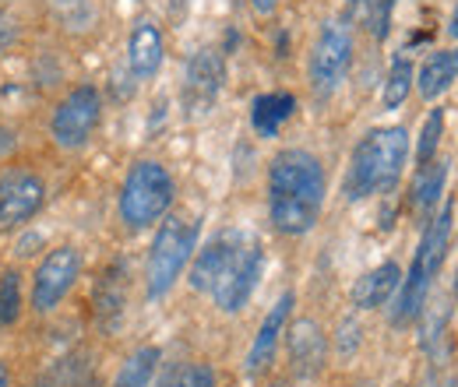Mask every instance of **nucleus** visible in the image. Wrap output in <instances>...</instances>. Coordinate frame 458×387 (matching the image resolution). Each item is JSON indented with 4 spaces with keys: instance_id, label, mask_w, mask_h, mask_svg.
Masks as SVG:
<instances>
[{
    "instance_id": "obj_21",
    "label": "nucleus",
    "mask_w": 458,
    "mask_h": 387,
    "mask_svg": "<svg viewBox=\"0 0 458 387\" xmlns=\"http://www.w3.org/2000/svg\"><path fill=\"white\" fill-rule=\"evenodd\" d=\"M156 366H159V349L156 345H145L134 356H127V363L120 366L114 387H148L152 377H156Z\"/></svg>"
},
{
    "instance_id": "obj_6",
    "label": "nucleus",
    "mask_w": 458,
    "mask_h": 387,
    "mask_svg": "<svg viewBox=\"0 0 458 387\" xmlns=\"http://www.w3.org/2000/svg\"><path fill=\"white\" fill-rule=\"evenodd\" d=\"M352 63V36L343 21H328L310 54V81L318 96H332Z\"/></svg>"
},
{
    "instance_id": "obj_19",
    "label": "nucleus",
    "mask_w": 458,
    "mask_h": 387,
    "mask_svg": "<svg viewBox=\"0 0 458 387\" xmlns=\"http://www.w3.org/2000/svg\"><path fill=\"white\" fill-rule=\"evenodd\" d=\"M296 110V99L289 92H272V96H261L254 99V110H250V120H254V130L261 138H276L279 127L286 123Z\"/></svg>"
},
{
    "instance_id": "obj_15",
    "label": "nucleus",
    "mask_w": 458,
    "mask_h": 387,
    "mask_svg": "<svg viewBox=\"0 0 458 387\" xmlns=\"http://www.w3.org/2000/svg\"><path fill=\"white\" fill-rule=\"evenodd\" d=\"M127 63L138 78H152L163 63V32L152 25V21H141L134 25L131 32V43H127Z\"/></svg>"
},
{
    "instance_id": "obj_13",
    "label": "nucleus",
    "mask_w": 458,
    "mask_h": 387,
    "mask_svg": "<svg viewBox=\"0 0 458 387\" xmlns=\"http://www.w3.org/2000/svg\"><path fill=\"white\" fill-rule=\"evenodd\" d=\"M289 363H293V374L310 381L321 374L325 366V356H328V341H325V332L314 324V321H296L289 328Z\"/></svg>"
},
{
    "instance_id": "obj_31",
    "label": "nucleus",
    "mask_w": 458,
    "mask_h": 387,
    "mask_svg": "<svg viewBox=\"0 0 458 387\" xmlns=\"http://www.w3.org/2000/svg\"><path fill=\"white\" fill-rule=\"evenodd\" d=\"M11 148H14V134H11V130H4V127H0V156H7V152H11Z\"/></svg>"
},
{
    "instance_id": "obj_34",
    "label": "nucleus",
    "mask_w": 458,
    "mask_h": 387,
    "mask_svg": "<svg viewBox=\"0 0 458 387\" xmlns=\"http://www.w3.org/2000/svg\"><path fill=\"white\" fill-rule=\"evenodd\" d=\"M0 387H11V374H7V366L0 363Z\"/></svg>"
},
{
    "instance_id": "obj_26",
    "label": "nucleus",
    "mask_w": 458,
    "mask_h": 387,
    "mask_svg": "<svg viewBox=\"0 0 458 387\" xmlns=\"http://www.w3.org/2000/svg\"><path fill=\"white\" fill-rule=\"evenodd\" d=\"M420 317H423V345L434 349V341H437V338L445 334V328H448V299L437 296V299L423 303Z\"/></svg>"
},
{
    "instance_id": "obj_37",
    "label": "nucleus",
    "mask_w": 458,
    "mask_h": 387,
    "mask_svg": "<svg viewBox=\"0 0 458 387\" xmlns=\"http://www.w3.org/2000/svg\"><path fill=\"white\" fill-rule=\"evenodd\" d=\"M455 387H458V384H455Z\"/></svg>"
},
{
    "instance_id": "obj_1",
    "label": "nucleus",
    "mask_w": 458,
    "mask_h": 387,
    "mask_svg": "<svg viewBox=\"0 0 458 387\" xmlns=\"http://www.w3.org/2000/svg\"><path fill=\"white\" fill-rule=\"evenodd\" d=\"M325 205V169L303 152L286 148L272 159L268 169V215L272 225L286 236H303L314 229Z\"/></svg>"
},
{
    "instance_id": "obj_35",
    "label": "nucleus",
    "mask_w": 458,
    "mask_h": 387,
    "mask_svg": "<svg viewBox=\"0 0 458 387\" xmlns=\"http://www.w3.org/2000/svg\"><path fill=\"white\" fill-rule=\"evenodd\" d=\"M455 299H458V275H455Z\"/></svg>"
},
{
    "instance_id": "obj_24",
    "label": "nucleus",
    "mask_w": 458,
    "mask_h": 387,
    "mask_svg": "<svg viewBox=\"0 0 458 387\" xmlns=\"http://www.w3.org/2000/svg\"><path fill=\"white\" fill-rule=\"evenodd\" d=\"M159 387H216V374L205 363H183V366L170 370L159 381Z\"/></svg>"
},
{
    "instance_id": "obj_22",
    "label": "nucleus",
    "mask_w": 458,
    "mask_h": 387,
    "mask_svg": "<svg viewBox=\"0 0 458 387\" xmlns=\"http://www.w3.org/2000/svg\"><path fill=\"white\" fill-rule=\"evenodd\" d=\"M412 81H416V74H412V63L399 56L395 63H392V71H388V81H385V110H399L402 103L409 99V88H412Z\"/></svg>"
},
{
    "instance_id": "obj_5",
    "label": "nucleus",
    "mask_w": 458,
    "mask_h": 387,
    "mask_svg": "<svg viewBox=\"0 0 458 387\" xmlns=\"http://www.w3.org/2000/svg\"><path fill=\"white\" fill-rule=\"evenodd\" d=\"M173 205V176L159 163L131 166L123 190H120V219L131 229H145L159 222Z\"/></svg>"
},
{
    "instance_id": "obj_29",
    "label": "nucleus",
    "mask_w": 458,
    "mask_h": 387,
    "mask_svg": "<svg viewBox=\"0 0 458 387\" xmlns=\"http://www.w3.org/2000/svg\"><path fill=\"white\" fill-rule=\"evenodd\" d=\"M388 14H392V0H377V7H374V36L377 39L388 32Z\"/></svg>"
},
{
    "instance_id": "obj_23",
    "label": "nucleus",
    "mask_w": 458,
    "mask_h": 387,
    "mask_svg": "<svg viewBox=\"0 0 458 387\" xmlns=\"http://www.w3.org/2000/svg\"><path fill=\"white\" fill-rule=\"evenodd\" d=\"M21 314V278L18 272L0 275V328H11Z\"/></svg>"
},
{
    "instance_id": "obj_28",
    "label": "nucleus",
    "mask_w": 458,
    "mask_h": 387,
    "mask_svg": "<svg viewBox=\"0 0 458 387\" xmlns=\"http://www.w3.org/2000/svg\"><path fill=\"white\" fill-rule=\"evenodd\" d=\"M356 345H360V328H356V321H345L343 332H339V352H343V356H352Z\"/></svg>"
},
{
    "instance_id": "obj_36",
    "label": "nucleus",
    "mask_w": 458,
    "mask_h": 387,
    "mask_svg": "<svg viewBox=\"0 0 458 387\" xmlns=\"http://www.w3.org/2000/svg\"><path fill=\"white\" fill-rule=\"evenodd\" d=\"M349 4H360V0H349Z\"/></svg>"
},
{
    "instance_id": "obj_27",
    "label": "nucleus",
    "mask_w": 458,
    "mask_h": 387,
    "mask_svg": "<svg viewBox=\"0 0 458 387\" xmlns=\"http://www.w3.org/2000/svg\"><path fill=\"white\" fill-rule=\"evenodd\" d=\"M54 11H57L60 21L71 25V29H85L89 18H92V11H89L85 0H54Z\"/></svg>"
},
{
    "instance_id": "obj_4",
    "label": "nucleus",
    "mask_w": 458,
    "mask_h": 387,
    "mask_svg": "<svg viewBox=\"0 0 458 387\" xmlns=\"http://www.w3.org/2000/svg\"><path fill=\"white\" fill-rule=\"evenodd\" d=\"M198 247V222L183 219V215H170L163 219L152 250H148V296L159 299L173 289V282L180 278V272L187 268L191 254Z\"/></svg>"
},
{
    "instance_id": "obj_17",
    "label": "nucleus",
    "mask_w": 458,
    "mask_h": 387,
    "mask_svg": "<svg viewBox=\"0 0 458 387\" xmlns=\"http://www.w3.org/2000/svg\"><path fill=\"white\" fill-rule=\"evenodd\" d=\"M458 78V50H437L427 56V63L420 67L416 88L423 99H437L441 92L452 88V81Z\"/></svg>"
},
{
    "instance_id": "obj_9",
    "label": "nucleus",
    "mask_w": 458,
    "mask_h": 387,
    "mask_svg": "<svg viewBox=\"0 0 458 387\" xmlns=\"http://www.w3.org/2000/svg\"><path fill=\"white\" fill-rule=\"evenodd\" d=\"M47 187L36 172L29 169H14L0 180V232L18 229L21 222H29L43 208Z\"/></svg>"
},
{
    "instance_id": "obj_33",
    "label": "nucleus",
    "mask_w": 458,
    "mask_h": 387,
    "mask_svg": "<svg viewBox=\"0 0 458 387\" xmlns=\"http://www.w3.org/2000/svg\"><path fill=\"white\" fill-rule=\"evenodd\" d=\"M448 36H452V39H458V7H455V14H452V25H448Z\"/></svg>"
},
{
    "instance_id": "obj_25",
    "label": "nucleus",
    "mask_w": 458,
    "mask_h": 387,
    "mask_svg": "<svg viewBox=\"0 0 458 387\" xmlns=\"http://www.w3.org/2000/svg\"><path fill=\"white\" fill-rule=\"evenodd\" d=\"M441 130H445V113L434 110L427 116V123H423V130H420V141H416V166H427V163L437 156Z\"/></svg>"
},
{
    "instance_id": "obj_3",
    "label": "nucleus",
    "mask_w": 458,
    "mask_h": 387,
    "mask_svg": "<svg viewBox=\"0 0 458 387\" xmlns=\"http://www.w3.org/2000/svg\"><path fill=\"white\" fill-rule=\"evenodd\" d=\"M448 240H452V201H445V208L427 222V229H423V240H420V247H416L409 278L402 282V289H399V307H395V314H392V321H395L399 328L420 317V310H423V303H427V289H430L434 275H437L441 265H445Z\"/></svg>"
},
{
    "instance_id": "obj_7",
    "label": "nucleus",
    "mask_w": 458,
    "mask_h": 387,
    "mask_svg": "<svg viewBox=\"0 0 458 387\" xmlns=\"http://www.w3.org/2000/svg\"><path fill=\"white\" fill-rule=\"evenodd\" d=\"M99 110H103L99 92H96L92 85H78V88L57 106L54 123H50L60 148H81V145L92 138L96 123H99Z\"/></svg>"
},
{
    "instance_id": "obj_11",
    "label": "nucleus",
    "mask_w": 458,
    "mask_h": 387,
    "mask_svg": "<svg viewBox=\"0 0 458 387\" xmlns=\"http://www.w3.org/2000/svg\"><path fill=\"white\" fill-rule=\"evenodd\" d=\"M243 243H247V236L236 232V229L219 232V236L198 254V261H194V268H191V285H194L198 292H216V285H219V282L229 275V268L236 265Z\"/></svg>"
},
{
    "instance_id": "obj_30",
    "label": "nucleus",
    "mask_w": 458,
    "mask_h": 387,
    "mask_svg": "<svg viewBox=\"0 0 458 387\" xmlns=\"http://www.w3.org/2000/svg\"><path fill=\"white\" fill-rule=\"evenodd\" d=\"M14 36H18V29H14V18H7V14L0 11V46H7Z\"/></svg>"
},
{
    "instance_id": "obj_20",
    "label": "nucleus",
    "mask_w": 458,
    "mask_h": 387,
    "mask_svg": "<svg viewBox=\"0 0 458 387\" xmlns=\"http://www.w3.org/2000/svg\"><path fill=\"white\" fill-rule=\"evenodd\" d=\"M96 314L106 328H116V321L123 314V272H120V265H114L96 285Z\"/></svg>"
},
{
    "instance_id": "obj_32",
    "label": "nucleus",
    "mask_w": 458,
    "mask_h": 387,
    "mask_svg": "<svg viewBox=\"0 0 458 387\" xmlns=\"http://www.w3.org/2000/svg\"><path fill=\"white\" fill-rule=\"evenodd\" d=\"M250 4H254V11H261V14H272L279 0H250Z\"/></svg>"
},
{
    "instance_id": "obj_18",
    "label": "nucleus",
    "mask_w": 458,
    "mask_h": 387,
    "mask_svg": "<svg viewBox=\"0 0 458 387\" xmlns=\"http://www.w3.org/2000/svg\"><path fill=\"white\" fill-rule=\"evenodd\" d=\"M445 180H448V163L445 159H430L427 166L416 169V180H412V212L416 215H427L441 201Z\"/></svg>"
},
{
    "instance_id": "obj_14",
    "label": "nucleus",
    "mask_w": 458,
    "mask_h": 387,
    "mask_svg": "<svg viewBox=\"0 0 458 387\" xmlns=\"http://www.w3.org/2000/svg\"><path fill=\"white\" fill-rule=\"evenodd\" d=\"M289 307H293V292H286L265 317V324L258 328V338L250 345V356H247V374H261L272 359H276V345H279V334L286 328V317H289Z\"/></svg>"
},
{
    "instance_id": "obj_16",
    "label": "nucleus",
    "mask_w": 458,
    "mask_h": 387,
    "mask_svg": "<svg viewBox=\"0 0 458 387\" xmlns=\"http://www.w3.org/2000/svg\"><path fill=\"white\" fill-rule=\"evenodd\" d=\"M402 289V272L399 265H381V268H374L370 275H363L356 282V289H352V299H356V307L360 310H377V307H385L395 292Z\"/></svg>"
},
{
    "instance_id": "obj_8",
    "label": "nucleus",
    "mask_w": 458,
    "mask_h": 387,
    "mask_svg": "<svg viewBox=\"0 0 458 387\" xmlns=\"http://www.w3.org/2000/svg\"><path fill=\"white\" fill-rule=\"evenodd\" d=\"M81 272V257L74 247H57L47 254V261L39 265V272L32 278V307L39 314H50L60 299L67 296V289L74 285V278Z\"/></svg>"
},
{
    "instance_id": "obj_12",
    "label": "nucleus",
    "mask_w": 458,
    "mask_h": 387,
    "mask_svg": "<svg viewBox=\"0 0 458 387\" xmlns=\"http://www.w3.org/2000/svg\"><path fill=\"white\" fill-rule=\"evenodd\" d=\"M223 88V56L216 50H201L187 63V85H183V103L187 113H208L219 99Z\"/></svg>"
},
{
    "instance_id": "obj_10",
    "label": "nucleus",
    "mask_w": 458,
    "mask_h": 387,
    "mask_svg": "<svg viewBox=\"0 0 458 387\" xmlns=\"http://www.w3.org/2000/svg\"><path fill=\"white\" fill-rule=\"evenodd\" d=\"M261 268H265V254H261V247L254 243V240H247L243 243V250H240V257H236V265L229 268V275L216 285V303H219V310H226V314H236V310H243L247 307V299H250V292L258 289V278H261Z\"/></svg>"
},
{
    "instance_id": "obj_2",
    "label": "nucleus",
    "mask_w": 458,
    "mask_h": 387,
    "mask_svg": "<svg viewBox=\"0 0 458 387\" xmlns=\"http://www.w3.org/2000/svg\"><path fill=\"white\" fill-rule=\"evenodd\" d=\"M409 156V134L402 127H381L370 130L356 152L345 172V198L349 201H363L370 194H385L399 183V172Z\"/></svg>"
}]
</instances>
